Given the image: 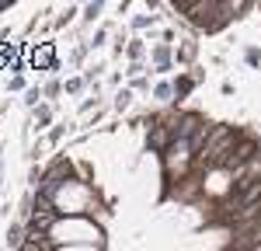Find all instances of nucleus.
Here are the masks:
<instances>
[{
	"label": "nucleus",
	"mask_w": 261,
	"mask_h": 251,
	"mask_svg": "<svg viewBox=\"0 0 261 251\" xmlns=\"http://www.w3.org/2000/svg\"><path fill=\"white\" fill-rule=\"evenodd\" d=\"M53 248H77V244H91V248H105V230L94 216H60L56 227L49 230Z\"/></svg>",
	"instance_id": "nucleus-1"
},
{
	"label": "nucleus",
	"mask_w": 261,
	"mask_h": 251,
	"mask_svg": "<svg viewBox=\"0 0 261 251\" xmlns=\"http://www.w3.org/2000/svg\"><path fill=\"white\" fill-rule=\"evenodd\" d=\"M49 203L56 209V216H91L98 209V192L84 178H70L60 188H53Z\"/></svg>",
	"instance_id": "nucleus-2"
},
{
	"label": "nucleus",
	"mask_w": 261,
	"mask_h": 251,
	"mask_svg": "<svg viewBox=\"0 0 261 251\" xmlns=\"http://www.w3.org/2000/svg\"><path fill=\"white\" fill-rule=\"evenodd\" d=\"M161 164H164L167 185H181L185 178H192V164H195V146H192V140H174L161 154Z\"/></svg>",
	"instance_id": "nucleus-3"
},
{
	"label": "nucleus",
	"mask_w": 261,
	"mask_h": 251,
	"mask_svg": "<svg viewBox=\"0 0 261 251\" xmlns=\"http://www.w3.org/2000/svg\"><path fill=\"white\" fill-rule=\"evenodd\" d=\"M24 63L35 66V70H60V56H56V45L53 42H35L24 49Z\"/></svg>",
	"instance_id": "nucleus-4"
},
{
	"label": "nucleus",
	"mask_w": 261,
	"mask_h": 251,
	"mask_svg": "<svg viewBox=\"0 0 261 251\" xmlns=\"http://www.w3.org/2000/svg\"><path fill=\"white\" fill-rule=\"evenodd\" d=\"M150 66H153L157 73H167V70H174V45H167V42H157V45L150 49Z\"/></svg>",
	"instance_id": "nucleus-5"
},
{
	"label": "nucleus",
	"mask_w": 261,
	"mask_h": 251,
	"mask_svg": "<svg viewBox=\"0 0 261 251\" xmlns=\"http://www.w3.org/2000/svg\"><path fill=\"white\" fill-rule=\"evenodd\" d=\"M32 126H35L39 133L53 126V105H49V102H42L39 108H32Z\"/></svg>",
	"instance_id": "nucleus-6"
},
{
	"label": "nucleus",
	"mask_w": 261,
	"mask_h": 251,
	"mask_svg": "<svg viewBox=\"0 0 261 251\" xmlns=\"http://www.w3.org/2000/svg\"><path fill=\"white\" fill-rule=\"evenodd\" d=\"M24 237H28V227H24V223H11V227H7V248L11 251H21V244H24Z\"/></svg>",
	"instance_id": "nucleus-7"
},
{
	"label": "nucleus",
	"mask_w": 261,
	"mask_h": 251,
	"mask_svg": "<svg viewBox=\"0 0 261 251\" xmlns=\"http://www.w3.org/2000/svg\"><path fill=\"white\" fill-rule=\"evenodd\" d=\"M21 251H56V248H53V241H49L45 234H28L24 244H21Z\"/></svg>",
	"instance_id": "nucleus-8"
},
{
	"label": "nucleus",
	"mask_w": 261,
	"mask_h": 251,
	"mask_svg": "<svg viewBox=\"0 0 261 251\" xmlns=\"http://www.w3.org/2000/svg\"><path fill=\"white\" fill-rule=\"evenodd\" d=\"M195 56H199V45L195 42H181L178 49H174V63H181V66H188Z\"/></svg>",
	"instance_id": "nucleus-9"
},
{
	"label": "nucleus",
	"mask_w": 261,
	"mask_h": 251,
	"mask_svg": "<svg viewBox=\"0 0 261 251\" xmlns=\"http://www.w3.org/2000/svg\"><path fill=\"white\" fill-rule=\"evenodd\" d=\"M195 84H199V81H195L192 73H181L178 81H174V98H178V102H181V98H188V94L195 91Z\"/></svg>",
	"instance_id": "nucleus-10"
},
{
	"label": "nucleus",
	"mask_w": 261,
	"mask_h": 251,
	"mask_svg": "<svg viewBox=\"0 0 261 251\" xmlns=\"http://www.w3.org/2000/svg\"><path fill=\"white\" fill-rule=\"evenodd\" d=\"M153 98L161 105H171L174 102V81H161L157 87H153Z\"/></svg>",
	"instance_id": "nucleus-11"
},
{
	"label": "nucleus",
	"mask_w": 261,
	"mask_h": 251,
	"mask_svg": "<svg viewBox=\"0 0 261 251\" xmlns=\"http://www.w3.org/2000/svg\"><path fill=\"white\" fill-rule=\"evenodd\" d=\"M125 56H129V63H143V56H146L143 39H129V42H125Z\"/></svg>",
	"instance_id": "nucleus-12"
},
{
	"label": "nucleus",
	"mask_w": 261,
	"mask_h": 251,
	"mask_svg": "<svg viewBox=\"0 0 261 251\" xmlns=\"http://www.w3.org/2000/svg\"><path fill=\"white\" fill-rule=\"evenodd\" d=\"M115 112H125V108H129V105H133V91H129V87H122L119 94H115Z\"/></svg>",
	"instance_id": "nucleus-13"
},
{
	"label": "nucleus",
	"mask_w": 261,
	"mask_h": 251,
	"mask_svg": "<svg viewBox=\"0 0 261 251\" xmlns=\"http://www.w3.org/2000/svg\"><path fill=\"white\" fill-rule=\"evenodd\" d=\"M84 87H87V81H84V77H70V81L63 84V94H81Z\"/></svg>",
	"instance_id": "nucleus-14"
},
{
	"label": "nucleus",
	"mask_w": 261,
	"mask_h": 251,
	"mask_svg": "<svg viewBox=\"0 0 261 251\" xmlns=\"http://www.w3.org/2000/svg\"><path fill=\"white\" fill-rule=\"evenodd\" d=\"M24 105H28V108H39L42 105V87H28V91H24Z\"/></svg>",
	"instance_id": "nucleus-15"
},
{
	"label": "nucleus",
	"mask_w": 261,
	"mask_h": 251,
	"mask_svg": "<svg viewBox=\"0 0 261 251\" xmlns=\"http://www.w3.org/2000/svg\"><path fill=\"white\" fill-rule=\"evenodd\" d=\"M60 94H63V84L60 81H49L45 87H42V98H49V102H53V98H60Z\"/></svg>",
	"instance_id": "nucleus-16"
},
{
	"label": "nucleus",
	"mask_w": 261,
	"mask_h": 251,
	"mask_svg": "<svg viewBox=\"0 0 261 251\" xmlns=\"http://www.w3.org/2000/svg\"><path fill=\"white\" fill-rule=\"evenodd\" d=\"M101 11H105V4H101V0H94V4H84V21H94Z\"/></svg>",
	"instance_id": "nucleus-17"
},
{
	"label": "nucleus",
	"mask_w": 261,
	"mask_h": 251,
	"mask_svg": "<svg viewBox=\"0 0 261 251\" xmlns=\"http://www.w3.org/2000/svg\"><path fill=\"white\" fill-rule=\"evenodd\" d=\"M105 39H108V28H98V32H94V39L87 42V49H101V45H105Z\"/></svg>",
	"instance_id": "nucleus-18"
},
{
	"label": "nucleus",
	"mask_w": 261,
	"mask_h": 251,
	"mask_svg": "<svg viewBox=\"0 0 261 251\" xmlns=\"http://www.w3.org/2000/svg\"><path fill=\"white\" fill-rule=\"evenodd\" d=\"M153 21H157V14H136V18H133V28L140 32V28H146V24H153Z\"/></svg>",
	"instance_id": "nucleus-19"
},
{
	"label": "nucleus",
	"mask_w": 261,
	"mask_h": 251,
	"mask_svg": "<svg viewBox=\"0 0 261 251\" xmlns=\"http://www.w3.org/2000/svg\"><path fill=\"white\" fill-rule=\"evenodd\" d=\"M73 14H77V7H73V4H70V7H66V11H63L60 18H56V28H63V24H70V21H73Z\"/></svg>",
	"instance_id": "nucleus-20"
},
{
	"label": "nucleus",
	"mask_w": 261,
	"mask_h": 251,
	"mask_svg": "<svg viewBox=\"0 0 261 251\" xmlns=\"http://www.w3.org/2000/svg\"><path fill=\"white\" fill-rule=\"evenodd\" d=\"M244 60H247V66H258V63H261V49H247Z\"/></svg>",
	"instance_id": "nucleus-21"
},
{
	"label": "nucleus",
	"mask_w": 261,
	"mask_h": 251,
	"mask_svg": "<svg viewBox=\"0 0 261 251\" xmlns=\"http://www.w3.org/2000/svg\"><path fill=\"white\" fill-rule=\"evenodd\" d=\"M7 87H11V91H21V87H24V77H21V73L7 77Z\"/></svg>",
	"instance_id": "nucleus-22"
},
{
	"label": "nucleus",
	"mask_w": 261,
	"mask_h": 251,
	"mask_svg": "<svg viewBox=\"0 0 261 251\" xmlns=\"http://www.w3.org/2000/svg\"><path fill=\"white\" fill-rule=\"evenodd\" d=\"M146 77H133V84H129V91H146Z\"/></svg>",
	"instance_id": "nucleus-23"
},
{
	"label": "nucleus",
	"mask_w": 261,
	"mask_h": 251,
	"mask_svg": "<svg viewBox=\"0 0 261 251\" xmlns=\"http://www.w3.org/2000/svg\"><path fill=\"white\" fill-rule=\"evenodd\" d=\"M63 133H66L63 126H56V129H49V143H60V140H63Z\"/></svg>",
	"instance_id": "nucleus-24"
},
{
	"label": "nucleus",
	"mask_w": 261,
	"mask_h": 251,
	"mask_svg": "<svg viewBox=\"0 0 261 251\" xmlns=\"http://www.w3.org/2000/svg\"><path fill=\"white\" fill-rule=\"evenodd\" d=\"M56 251H105V248H91V244H77V248H56Z\"/></svg>",
	"instance_id": "nucleus-25"
},
{
	"label": "nucleus",
	"mask_w": 261,
	"mask_h": 251,
	"mask_svg": "<svg viewBox=\"0 0 261 251\" xmlns=\"http://www.w3.org/2000/svg\"><path fill=\"white\" fill-rule=\"evenodd\" d=\"M0 171H4V146H0Z\"/></svg>",
	"instance_id": "nucleus-26"
},
{
	"label": "nucleus",
	"mask_w": 261,
	"mask_h": 251,
	"mask_svg": "<svg viewBox=\"0 0 261 251\" xmlns=\"http://www.w3.org/2000/svg\"><path fill=\"white\" fill-rule=\"evenodd\" d=\"M0 188H4V171H0Z\"/></svg>",
	"instance_id": "nucleus-27"
}]
</instances>
